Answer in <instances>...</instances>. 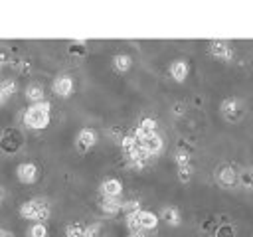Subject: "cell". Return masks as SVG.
<instances>
[{"instance_id": "obj_23", "label": "cell", "mask_w": 253, "mask_h": 237, "mask_svg": "<svg viewBox=\"0 0 253 237\" xmlns=\"http://www.w3.org/2000/svg\"><path fill=\"white\" fill-rule=\"evenodd\" d=\"M192 174H194V168H192V166H182V168H176L178 182H182V184H188V182L192 180Z\"/></svg>"}, {"instance_id": "obj_20", "label": "cell", "mask_w": 253, "mask_h": 237, "mask_svg": "<svg viewBox=\"0 0 253 237\" xmlns=\"http://www.w3.org/2000/svg\"><path fill=\"white\" fill-rule=\"evenodd\" d=\"M174 164H176V168H182V166H192L190 152H188V150H176V154H174Z\"/></svg>"}, {"instance_id": "obj_25", "label": "cell", "mask_w": 253, "mask_h": 237, "mask_svg": "<svg viewBox=\"0 0 253 237\" xmlns=\"http://www.w3.org/2000/svg\"><path fill=\"white\" fill-rule=\"evenodd\" d=\"M138 209H142L138 199H126V201H123V205H121V211H125V215H126V213H134V211H138Z\"/></svg>"}, {"instance_id": "obj_27", "label": "cell", "mask_w": 253, "mask_h": 237, "mask_svg": "<svg viewBox=\"0 0 253 237\" xmlns=\"http://www.w3.org/2000/svg\"><path fill=\"white\" fill-rule=\"evenodd\" d=\"M8 55H10V51H8V47H6V45H4V47L0 45V65H4V63L8 61Z\"/></svg>"}, {"instance_id": "obj_31", "label": "cell", "mask_w": 253, "mask_h": 237, "mask_svg": "<svg viewBox=\"0 0 253 237\" xmlns=\"http://www.w3.org/2000/svg\"><path fill=\"white\" fill-rule=\"evenodd\" d=\"M0 73H2V65H0Z\"/></svg>"}, {"instance_id": "obj_2", "label": "cell", "mask_w": 253, "mask_h": 237, "mask_svg": "<svg viewBox=\"0 0 253 237\" xmlns=\"http://www.w3.org/2000/svg\"><path fill=\"white\" fill-rule=\"evenodd\" d=\"M20 215L24 217V219H30V221H45V219H49V215H51V207H49V203L45 201V199H42V198H32V199H26L22 205H20Z\"/></svg>"}, {"instance_id": "obj_5", "label": "cell", "mask_w": 253, "mask_h": 237, "mask_svg": "<svg viewBox=\"0 0 253 237\" xmlns=\"http://www.w3.org/2000/svg\"><path fill=\"white\" fill-rule=\"evenodd\" d=\"M208 53L219 61H231L233 59V47L225 40H211L208 43Z\"/></svg>"}, {"instance_id": "obj_6", "label": "cell", "mask_w": 253, "mask_h": 237, "mask_svg": "<svg viewBox=\"0 0 253 237\" xmlns=\"http://www.w3.org/2000/svg\"><path fill=\"white\" fill-rule=\"evenodd\" d=\"M51 89H53V93H55L57 97H61V99L71 97V93H73V89H75L73 77H71L69 73H59V75H55V79H53V83H51Z\"/></svg>"}, {"instance_id": "obj_3", "label": "cell", "mask_w": 253, "mask_h": 237, "mask_svg": "<svg viewBox=\"0 0 253 237\" xmlns=\"http://www.w3.org/2000/svg\"><path fill=\"white\" fill-rule=\"evenodd\" d=\"M213 178L221 188H227V190H231L239 184V172L231 164H219L213 172Z\"/></svg>"}, {"instance_id": "obj_19", "label": "cell", "mask_w": 253, "mask_h": 237, "mask_svg": "<svg viewBox=\"0 0 253 237\" xmlns=\"http://www.w3.org/2000/svg\"><path fill=\"white\" fill-rule=\"evenodd\" d=\"M83 229L85 225L79 221H71L65 225V237H83Z\"/></svg>"}, {"instance_id": "obj_26", "label": "cell", "mask_w": 253, "mask_h": 237, "mask_svg": "<svg viewBox=\"0 0 253 237\" xmlns=\"http://www.w3.org/2000/svg\"><path fill=\"white\" fill-rule=\"evenodd\" d=\"M239 184L245 188H253V172H239Z\"/></svg>"}, {"instance_id": "obj_30", "label": "cell", "mask_w": 253, "mask_h": 237, "mask_svg": "<svg viewBox=\"0 0 253 237\" xmlns=\"http://www.w3.org/2000/svg\"><path fill=\"white\" fill-rule=\"evenodd\" d=\"M4 198H6V190H4V188H2V186H0V201H2V199H4Z\"/></svg>"}, {"instance_id": "obj_11", "label": "cell", "mask_w": 253, "mask_h": 237, "mask_svg": "<svg viewBox=\"0 0 253 237\" xmlns=\"http://www.w3.org/2000/svg\"><path fill=\"white\" fill-rule=\"evenodd\" d=\"M24 95H26V99L30 101V105L45 101V91H43V85H42L40 81H30V83L26 85Z\"/></svg>"}, {"instance_id": "obj_1", "label": "cell", "mask_w": 253, "mask_h": 237, "mask_svg": "<svg viewBox=\"0 0 253 237\" xmlns=\"http://www.w3.org/2000/svg\"><path fill=\"white\" fill-rule=\"evenodd\" d=\"M24 126L32 128V130H42L49 124L51 120V103L49 101H42V103H34L30 105L24 115H22Z\"/></svg>"}, {"instance_id": "obj_29", "label": "cell", "mask_w": 253, "mask_h": 237, "mask_svg": "<svg viewBox=\"0 0 253 237\" xmlns=\"http://www.w3.org/2000/svg\"><path fill=\"white\" fill-rule=\"evenodd\" d=\"M126 237H146V235H144L142 231H138V233H128Z\"/></svg>"}, {"instance_id": "obj_16", "label": "cell", "mask_w": 253, "mask_h": 237, "mask_svg": "<svg viewBox=\"0 0 253 237\" xmlns=\"http://www.w3.org/2000/svg\"><path fill=\"white\" fill-rule=\"evenodd\" d=\"M113 69L119 71V73H126L130 67H132V57L128 53H117L113 55Z\"/></svg>"}, {"instance_id": "obj_17", "label": "cell", "mask_w": 253, "mask_h": 237, "mask_svg": "<svg viewBox=\"0 0 253 237\" xmlns=\"http://www.w3.org/2000/svg\"><path fill=\"white\" fill-rule=\"evenodd\" d=\"M47 235H49V229L42 221H36L28 227V237H47Z\"/></svg>"}, {"instance_id": "obj_14", "label": "cell", "mask_w": 253, "mask_h": 237, "mask_svg": "<svg viewBox=\"0 0 253 237\" xmlns=\"http://www.w3.org/2000/svg\"><path fill=\"white\" fill-rule=\"evenodd\" d=\"M16 91H18L16 79H2L0 81V107L6 105L12 99V95H16Z\"/></svg>"}, {"instance_id": "obj_15", "label": "cell", "mask_w": 253, "mask_h": 237, "mask_svg": "<svg viewBox=\"0 0 253 237\" xmlns=\"http://www.w3.org/2000/svg\"><path fill=\"white\" fill-rule=\"evenodd\" d=\"M121 205H123V201L119 198H103L99 201V209L105 215H117L121 211Z\"/></svg>"}, {"instance_id": "obj_21", "label": "cell", "mask_w": 253, "mask_h": 237, "mask_svg": "<svg viewBox=\"0 0 253 237\" xmlns=\"http://www.w3.org/2000/svg\"><path fill=\"white\" fill-rule=\"evenodd\" d=\"M136 213H138V211L125 215V225H126V229H128L130 233H138V231H140V223H138V215H136Z\"/></svg>"}, {"instance_id": "obj_28", "label": "cell", "mask_w": 253, "mask_h": 237, "mask_svg": "<svg viewBox=\"0 0 253 237\" xmlns=\"http://www.w3.org/2000/svg\"><path fill=\"white\" fill-rule=\"evenodd\" d=\"M0 237H14V233L8 231V229H4V227H0Z\"/></svg>"}, {"instance_id": "obj_12", "label": "cell", "mask_w": 253, "mask_h": 237, "mask_svg": "<svg viewBox=\"0 0 253 237\" xmlns=\"http://www.w3.org/2000/svg\"><path fill=\"white\" fill-rule=\"evenodd\" d=\"M138 223H140V231H152L158 227V215L150 209H138Z\"/></svg>"}, {"instance_id": "obj_18", "label": "cell", "mask_w": 253, "mask_h": 237, "mask_svg": "<svg viewBox=\"0 0 253 237\" xmlns=\"http://www.w3.org/2000/svg\"><path fill=\"white\" fill-rule=\"evenodd\" d=\"M136 146H138V140L134 138V134H132V132H130V134H125V136L121 138V150L125 152V156H126L128 152H132Z\"/></svg>"}, {"instance_id": "obj_24", "label": "cell", "mask_w": 253, "mask_h": 237, "mask_svg": "<svg viewBox=\"0 0 253 237\" xmlns=\"http://www.w3.org/2000/svg\"><path fill=\"white\" fill-rule=\"evenodd\" d=\"M156 120L152 118V117H144L140 122H138V128L140 130H144V132H156Z\"/></svg>"}, {"instance_id": "obj_10", "label": "cell", "mask_w": 253, "mask_h": 237, "mask_svg": "<svg viewBox=\"0 0 253 237\" xmlns=\"http://www.w3.org/2000/svg\"><path fill=\"white\" fill-rule=\"evenodd\" d=\"M99 194L103 198H121L123 194V182L119 178H105L99 186Z\"/></svg>"}, {"instance_id": "obj_8", "label": "cell", "mask_w": 253, "mask_h": 237, "mask_svg": "<svg viewBox=\"0 0 253 237\" xmlns=\"http://www.w3.org/2000/svg\"><path fill=\"white\" fill-rule=\"evenodd\" d=\"M16 178L22 184H34L40 178V168L34 162H20L16 166Z\"/></svg>"}, {"instance_id": "obj_9", "label": "cell", "mask_w": 253, "mask_h": 237, "mask_svg": "<svg viewBox=\"0 0 253 237\" xmlns=\"http://www.w3.org/2000/svg\"><path fill=\"white\" fill-rule=\"evenodd\" d=\"M190 73V65L186 59H172L168 65V75L176 81V83H184L186 77Z\"/></svg>"}, {"instance_id": "obj_22", "label": "cell", "mask_w": 253, "mask_h": 237, "mask_svg": "<svg viewBox=\"0 0 253 237\" xmlns=\"http://www.w3.org/2000/svg\"><path fill=\"white\" fill-rule=\"evenodd\" d=\"M101 229H103L101 221H93V223L85 225V229H83V237H101Z\"/></svg>"}, {"instance_id": "obj_13", "label": "cell", "mask_w": 253, "mask_h": 237, "mask_svg": "<svg viewBox=\"0 0 253 237\" xmlns=\"http://www.w3.org/2000/svg\"><path fill=\"white\" fill-rule=\"evenodd\" d=\"M160 219L166 221L170 227H178V225L182 223V213H180L178 207L166 205V207H162V211H160Z\"/></svg>"}, {"instance_id": "obj_7", "label": "cell", "mask_w": 253, "mask_h": 237, "mask_svg": "<svg viewBox=\"0 0 253 237\" xmlns=\"http://www.w3.org/2000/svg\"><path fill=\"white\" fill-rule=\"evenodd\" d=\"M97 130L95 128H89V126H83L77 134H75V146L79 152H87L91 150L95 144H97Z\"/></svg>"}, {"instance_id": "obj_4", "label": "cell", "mask_w": 253, "mask_h": 237, "mask_svg": "<svg viewBox=\"0 0 253 237\" xmlns=\"http://www.w3.org/2000/svg\"><path fill=\"white\" fill-rule=\"evenodd\" d=\"M219 111H221V117L227 122H237L241 118V115H243V103L237 97H227V99L221 101Z\"/></svg>"}]
</instances>
